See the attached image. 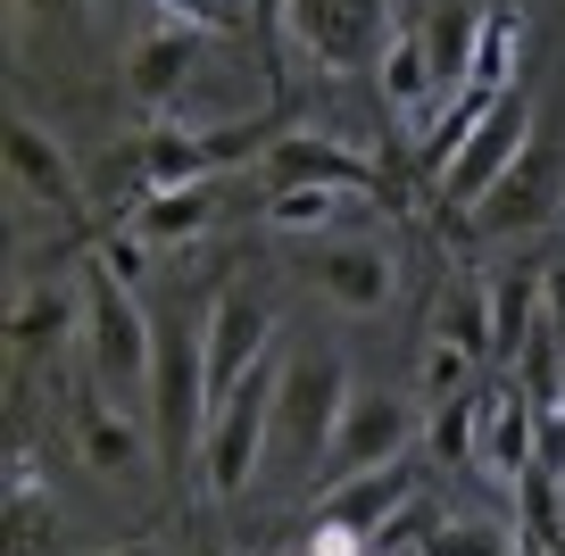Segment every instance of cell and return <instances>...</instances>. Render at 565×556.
Segmentation results:
<instances>
[{
	"label": "cell",
	"instance_id": "obj_1",
	"mask_svg": "<svg viewBox=\"0 0 565 556\" xmlns=\"http://www.w3.org/2000/svg\"><path fill=\"white\" fill-rule=\"evenodd\" d=\"M84 365L92 383L108 391L117 407H150V374H159V324L134 299V282H117L108 266L84 275Z\"/></svg>",
	"mask_w": 565,
	"mask_h": 556
},
{
	"label": "cell",
	"instance_id": "obj_2",
	"mask_svg": "<svg viewBox=\"0 0 565 556\" xmlns=\"http://www.w3.org/2000/svg\"><path fill=\"white\" fill-rule=\"evenodd\" d=\"M275 383H282V357H258L225 399L209 407V432H200V466H209L216 499H249L266 449H275Z\"/></svg>",
	"mask_w": 565,
	"mask_h": 556
},
{
	"label": "cell",
	"instance_id": "obj_3",
	"mask_svg": "<svg viewBox=\"0 0 565 556\" xmlns=\"http://www.w3.org/2000/svg\"><path fill=\"white\" fill-rule=\"evenodd\" d=\"M350 365L333 349H300V357H282V383H275V449L291 466H324L333 449L341 416H350Z\"/></svg>",
	"mask_w": 565,
	"mask_h": 556
},
{
	"label": "cell",
	"instance_id": "obj_4",
	"mask_svg": "<svg viewBox=\"0 0 565 556\" xmlns=\"http://www.w3.org/2000/svg\"><path fill=\"white\" fill-rule=\"evenodd\" d=\"M150 424H159V466H192L209 432V332L159 324V374H150Z\"/></svg>",
	"mask_w": 565,
	"mask_h": 556
},
{
	"label": "cell",
	"instance_id": "obj_5",
	"mask_svg": "<svg viewBox=\"0 0 565 556\" xmlns=\"http://www.w3.org/2000/svg\"><path fill=\"white\" fill-rule=\"evenodd\" d=\"M275 25L317 67H374L391 51V0H275Z\"/></svg>",
	"mask_w": 565,
	"mask_h": 556
},
{
	"label": "cell",
	"instance_id": "obj_6",
	"mask_svg": "<svg viewBox=\"0 0 565 556\" xmlns=\"http://www.w3.org/2000/svg\"><path fill=\"white\" fill-rule=\"evenodd\" d=\"M557 200H565V150L548 133H532L524 150L491 174V192L475 200V225L482 233H541L548 216H557Z\"/></svg>",
	"mask_w": 565,
	"mask_h": 556
},
{
	"label": "cell",
	"instance_id": "obj_7",
	"mask_svg": "<svg viewBox=\"0 0 565 556\" xmlns=\"http://www.w3.org/2000/svg\"><path fill=\"white\" fill-rule=\"evenodd\" d=\"M258 174L266 192H374V158L341 133H266Z\"/></svg>",
	"mask_w": 565,
	"mask_h": 556
},
{
	"label": "cell",
	"instance_id": "obj_8",
	"mask_svg": "<svg viewBox=\"0 0 565 556\" xmlns=\"http://www.w3.org/2000/svg\"><path fill=\"white\" fill-rule=\"evenodd\" d=\"M407 440H416V407L391 399V391H358L341 432H333V449H324V466H317V482H350V473L399 466Z\"/></svg>",
	"mask_w": 565,
	"mask_h": 556
},
{
	"label": "cell",
	"instance_id": "obj_9",
	"mask_svg": "<svg viewBox=\"0 0 565 556\" xmlns=\"http://www.w3.org/2000/svg\"><path fill=\"white\" fill-rule=\"evenodd\" d=\"M200 332H209V407L225 399L233 383H242L258 357H275V308H266L258 291H216L209 316H200Z\"/></svg>",
	"mask_w": 565,
	"mask_h": 556
},
{
	"label": "cell",
	"instance_id": "obj_10",
	"mask_svg": "<svg viewBox=\"0 0 565 556\" xmlns=\"http://www.w3.org/2000/svg\"><path fill=\"white\" fill-rule=\"evenodd\" d=\"M308 282H317L333 308L374 316V308H391V291H399V258H391L383 242H350V233H324V242L308 249Z\"/></svg>",
	"mask_w": 565,
	"mask_h": 556
},
{
	"label": "cell",
	"instance_id": "obj_11",
	"mask_svg": "<svg viewBox=\"0 0 565 556\" xmlns=\"http://www.w3.org/2000/svg\"><path fill=\"white\" fill-rule=\"evenodd\" d=\"M9 192H18V209H84V174H75V158L58 150V133H42L34 117H9Z\"/></svg>",
	"mask_w": 565,
	"mask_h": 556
},
{
	"label": "cell",
	"instance_id": "obj_12",
	"mask_svg": "<svg viewBox=\"0 0 565 556\" xmlns=\"http://www.w3.org/2000/svg\"><path fill=\"white\" fill-rule=\"evenodd\" d=\"M524 141H532V100L508 84L491 108H482V125L466 133V150L449 158V174H441V183H449V200H482V192H491V174L508 167V158L524 150Z\"/></svg>",
	"mask_w": 565,
	"mask_h": 556
},
{
	"label": "cell",
	"instance_id": "obj_13",
	"mask_svg": "<svg viewBox=\"0 0 565 556\" xmlns=\"http://www.w3.org/2000/svg\"><path fill=\"white\" fill-rule=\"evenodd\" d=\"M200 75V25H183V18H167V25H150V34L125 51V92H134L150 117H167V108L183 100V84Z\"/></svg>",
	"mask_w": 565,
	"mask_h": 556
},
{
	"label": "cell",
	"instance_id": "obj_14",
	"mask_svg": "<svg viewBox=\"0 0 565 556\" xmlns=\"http://www.w3.org/2000/svg\"><path fill=\"white\" fill-rule=\"evenodd\" d=\"M541 440H548V407H532L524 391H491L482 399V440H475V466L491 473V482H524L532 466H541Z\"/></svg>",
	"mask_w": 565,
	"mask_h": 556
},
{
	"label": "cell",
	"instance_id": "obj_15",
	"mask_svg": "<svg viewBox=\"0 0 565 556\" xmlns=\"http://www.w3.org/2000/svg\"><path fill=\"white\" fill-rule=\"evenodd\" d=\"M416 506V466H374V473H350V482H324V515L350 523V532H366V548L391 532V523Z\"/></svg>",
	"mask_w": 565,
	"mask_h": 556
},
{
	"label": "cell",
	"instance_id": "obj_16",
	"mask_svg": "<svg viewBox=\"0 0 565 556\" xmlns=\"http://www.w3.org/2000/svg\"><path fill=\"white\" fill-rule=\"evenodd\" d=\"M75 449H84V466L100 473V482H134V473H150V432H141L134 407H117L108 391L75 407Z\"/></svg>",
	"mask_w": 565,
	"mask_h": 556
},
{
	"label": "cell",
	"instance_id": "obj_17",
	"mask_svg": "<svg viewBox=\"0 0 565 556\" xmlns=\"http://www.w3.org/2000/svg\"><path fill=\"white\" fill-rule=\"evenodd\" d=\"M433 341H458L466 357H499V308H491V275H475V266H458V275L441 282V299H433Z\"/></svg>",
	"mask_w": 565,
	"mask_h": 556
},
{
	"label": "cell",
	"instance_id": "obj_18",
	"mask_svg": "<svg viewBox=\"0 0 565 556\" xmlns=\"http://www.w3.org/2000/svg\"><path fill=\"white\" fill-rule=\"evenodd\" d=\"M374 84H383V100L399 108V117L433 125V100H441V75H433V51H424V34L407 25V34H391V51L374 58Z\"/></svg>",
	"mask_w": 565,
	"mask_h": 556
},
{
	"label": "cell",
	"instance_id": "obj_19",
	"mask_svg": "<svg viewBox=\"0 0 565 556\" xmlns=\"http://www.w3.org/2000/svg\"><path fill=\"white\" fill-rule=\"evenodd\" d=\"M216 225V183H183V192H150L134 216V233L150 249H192L200 233Z\"/></svg>",
	"mask_w": 565,
	"mask_h": 556
},
{
	"label": "cell",
	"instance_id": "obj_20",
	"mask_svg": "<svg viewBox=\"0 0 565 556\" xmlns=\"http://www.w3.org/2000/svg\"><path fill=\"white\" fill-rule=\"evenodd\" d=\"M424 34V51H433V75H441V100H458L466 84H475V58H482V42H475V9H441L433 25H416Z\"/></svg>",
	"mask_w": 565,
	"mask_h": 556
},
{
	"label": "cell",
	"instance_id": "obj_21",
	"mask_svg": "<svg viewBox=\"0 0 565 556\" xmlns=\"http://www.w3.org/2000/svg\"><path fill=\"white\" fill-rule=\"evenodd\" d=\"M58 332H84V299H67L58 282H42V291L18 299V316H9V341H18V357H34V349H51Z\"/></svg>",
	"mask_w": 565,
	"mask_h": 556
},
{
	"label": "cell",
	"instance_id": "obj_22",
	"mask_svg": "<svg viewBox=\"0 0 565 556\" xmlns=\"http://www.w3.org/2000/svg\"><path fill=\"white\" fill-rule=\"evenodd\" d=\"M358 192H266V225L275 233H333Z\"/></svg>",
	"mask_w": 565,
	"mask_h": 556
},
{
	"label": "cell",
	"instance_id": "obj_23",
	"mask_svg": "<svg viewBox=\"0 0 565 556\" xmlns=\"http://www.w3.org/2000/svg\"><path fill=\"white\" fill-rule=\"evenodd\" d=\"M466 383H475V357H466L458 341H433V332H424V357H416V399H424V407L466 399Z\"/></svg>",
	"mask_w": 565,
	"mask_h": 556
},
{
	"label": "cell",
	"instance_id": "obj_24",
	"mask_svg": "<svg viewBox=\"0 0 565 556\" xmlns=\"http://www.w3.org/2000/svg\"><path fill=\"white\" fill-rule=\"evenodd\" d=\"M475 440H482V399H441L433 407V457H441V466H475Z\"/></svg>",
	"mask_w": 565,
	"mask_h": 556
},
{
	"label": "cell",
	"instance_id": "obj_25",
	"mask_svg": "<svg viewBox=\"0 0 565 556\" xmlns=\"http://www.w3.org/2000/svg\"><path fill=\"white\" fill-rule=\"evenodd\" d=\"M424 556H508V532L499 523H441V532H424Z\"/></svg>",
	"mask_w": 565,
	"mask_h": 556
},
{
	"label": "cell",
	"instance_id": "obj_26",
	"mask_svg": "<svg viewBox=\"0 0 565 556\" xmlns=\"http://www.w3.org/2000/svg\"><path fill=\"white\" fill-rule=\"evenodd\" d=\"M358 548H366V532H350V523H333V515L308 523V556H358Z\"/></svg>",
	"mask_w": 565,
	"mask_h": 556
},
{
	"label": "cell",
	"instance_id": "obj_27",
	"mask_svg": "<svg viewBox=\"0 0 565 556\" xmlns=\"http://www.w3.org/2000/svg\"><path fill=\"white\" fill-rule=\"evenodd\" d=\"M167 18H183V25H216L225 18V0H159Z\"/></svg>",
	"mask_w": 565,
	"mask_h": 556
},
{
	"label": "cell",
	"instance_id": "obj_28",
	"mask_svg": "<svg viewBox=\"0 0 565 556\" xmlns=\"http://www.w3.org/2000/svg\"><path fill=\"white\" fill-rule=\"evenodd\" d=\"M541 299H548V324L565 332V258H557V266H541Z\"/></svg>",
	"mask_w": 565,
	"mask_h": 556
},
{
	"label": "cell",
	"instance_id": "obj_29",
	"mask_svg": "<svg viewBox=\"0 0 565 556\" xmlns=\"http://www.w3.org/2000/svg\"><path fill=\"white\" fill-rule=\"evenodd\" d=\"M108 556H167L159 539H125V548H108Z\"/></svg>",
	"mask_w": 565,
	"mask_h": 556
},
{
	"label": "cell",
	"instance_id": "obj_30",
	"mask_svg": "<svg viewBox=\"0 0 565 556\" xmlns=\"http://www.w3.org/2000/svg\"><path fill=\"white\" fill-rule=\"evenodd\" d=\"M18 9H75V0H18Z\"/></svg>",
	"mask_w": 565,
	"mask_h": 556
}]
</instances>
